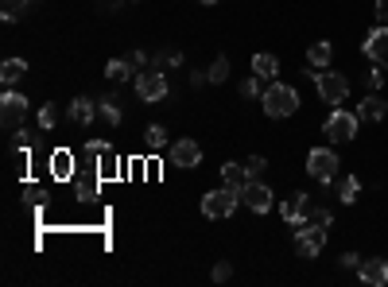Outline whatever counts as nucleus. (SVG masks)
Listing matches in <instances>:
<instances>
[{"label": "nucleus", "mask_w": 388, "mask_h": 287, "mask_svg": "<svg viewBox=\"0 0 388 287\" xmlns=\"http://www.w3.org/2000/svg\"><path fill=\"white\" fill-rule=\"evenodd\" d=\"M260 101H264V113H268L272 120H284L299 109V94H295L292 86H284V81H268Z\"/></svg>", "instance_id": "f257e3e1"}, {"label": "nucleus", "mask_w": 388, "mask_h": 287, "mask_svg": "<svg viewBox=\"0 0 388 287\" xmlns=\"http://www.w3.org/2000/svg\"><path fill=\"white\" fill-rule=\"evenodd\" d=\"M315 89L318 97H323L326 105H342L345 97H350V81H345V74H334V70H315Z\"/></svg>", "instance_id": "f03ea898"}, {"label": "nucleus", "mask_w": 388, "mask_h": 287, "mask_svg": "<svg viewBox=\"0 0 388 287\" xmlns=\"http://www.w3.org/2000/svg\"><path fill=\"white\" fill-rule=\"evenodd\" d=\"M23 117H28V97L16 94V89H8L4 97H0V125H4V133H20L23 128Z\"/></svg>", "instance_id": "7ed1b4c3"}, {"label": "nucleus", "mask_w": 388, "mask_h": 287, "mask_svg": "<svg viewBox=\"0 0 388 287\" xmlns=\"http://www.w3.org/2000/svg\"><path fill=\"white\" fill-rule=\"evenodd\" d=\"M338 155H334V147H311L307 152V171L318 179V183H334L338 179Z\"/></svg>", "instance_id": "20e7f679"}, {"label": "nucleus", "mask_w": 388, "mask_h": 287, "mask_svg": "<svg viewBox=\"0 0 388 287\" xmlns=\"http://www.w3.org/2000/svg\"><path fill=\"white\" fill-rule=\"evenodd\" d=\"M136 94H140V101H163L167 97V78H163V70H155V67H144V70H136Z\"/></svg>", "instance_id": "39448f33"}, {"label": "nucleus", "mask_w": 388, "mask_h": 287, "mask_svg": "<svg viewBox=\"0 0 388 287\" xmlns=\"http://www.w3.org/2000/svg\"><path fill=\"white\" fill-rule=\"evenodd\" d=\"M357 125H361V117L357 113H345V109H334L326 117V125H323V133L330 136V140H353V136H357Z\"/></svg>", "instance_id": "423d86ee"}, {"label": "nucleus", "mask_w": 388, "mask_h": 287, "mask_svg": "<svg viewBox=\"0 0 388 287\" xmlns=\"http://www.w3.org/2000/svg\"><path fill=\"white\" fill-rule=\"evenodd\" d=\"M237 198H241V191H233V186H221V191H210L202 198V214L206 218H229L237 210Z\"/></svg>", "instance_id": "0eeeda50"}, {"label": "nucleus", "mask_w": 388, "mask_h": 287, "mask_svg": "<svg viewBox=\"0 0 388 287\" xmlns=\"http://www.w3.org/2000/svg\"><path fill=\"white\" fill-rule=\"evenodd\" d=\"M241 202L253 214H268L272 210V186H264L260 179H249V183L241 186Z\"/></svg>", "instance_id": "6e6552de"}, {"label": "nucleus", "mask_w": 388, "mask_h": 287, "mask_svg": "<svg viewBox=\"0 0 388 287\" xmlns=\"http://www.w3.org/2000/svg\"><path fill=\"white\" fill-rule=\"evenodd\" d=\"M323 241H326V229L299 225V233H295V252H299L303 260H315L318 252H323Z\"/></svg>", "instance_id": "1a4fd4ad"}, {"label": "nucleus", "mask_w": 388, "mask_h": 287, "mask_svg": "<svg viewBox=\"0 0 388 287\" xmlns=\"http://www.w3.org/2000/svg\"><path fill=\"white\" fill-rule=\"evenodd\" d=\"M97 186H101V167H97V163H86V171H74V194H78L82 202H94Z\"/></svg>", "instance_id": "9d476101"}, {"label": "nucleus", "mask_w": 388, "mask_h": 287, "mask_svg": "<svg viewBox=\"0 0 388 287\" xmlns=\"http://www.w3.org/2000/svg\"><path fill=\"white\" fill-rule=\"evenodd\" d=\"M167 159L171 167H198V159H202V147H198V140H175L167 147Z\"/></svg>", "instance_id": "9b49d317"}, {"label": "nucleus", "mask_w": 388, "mask_h": 287, "mask_svg": "<svg viewBox=\"0 0 388 287\" xmlns=\"http://www.w3.org/2000/svg\"><path fill=\"white\" fill-rule=\"evenodd\" d=\"M361 51H365V59H373V62H384L388 59V23H381V28L369 31L365 43H361Z\"/></svg>", "instance_id": "f8f14e48"}, {"label": "nucleus", "mask_w": 388, "mask_h": 287, "mask_svg": "<svg viewBox=\"0 0 388 287\" xmlns=\"http://www.w3.org/2000/svg\"><path fill=\"white\" fill-rule=\"evenodd\" d=\"M307 210H311L307 194H292V198H284V206H279V218H284L287 225L299 229V225H303V218H307Z\"/></svg>", "instance_id": "ddd939ff"}, {"label": "nucleus", "mask_w": 388, "mask_h": 287, "mask_svg": "<svg viewBox=\"0 0 388 287\" xmlns=\"http://www.w3.org/2000/svg\"><path fill=\"white\" fill-rule=\"evenodd\" d=\"M357 276H361L365 283H373V287H384V283H388V260H381V257L361 260V264H357Z\"/></svg>", "instance_id": "4468645a"}, {"label": "nucleus", "mask_w": 388, "mask_h": 287, "mask_svg": "<svg viewBox=\"0 0 388 287\" xmlns=\"http://www.w3.org/2000/svg\"><path fill=\"white\" fill-rule=\"evenodd\" d=\"M97 113H101V109H97V105L89 101V97H74L70 109H66V117H70L74 125H89V120H94Z\"/></svg>", "instance_id": "2eb2a0df"}, {"label": "nucleus", "mask_w": 388, "mask_h": 287, "mask_svg": "<svg viewBox=\"0 0 388 287\" xmlns=\"http://www.w3.org/2000/svg\"><path fill=\"white\" fill-rule=\"evenodd\" d=\"M51 175L59 179V183H66V179H74V152H66V147H59V152H51Z\"/></svg>", "instance_id": "dca6fc26"}, {"label": "nucleus", "mask_w": 388, "mask_h": 287, "mask_svg": "<svg viewBox=\"0 0 388 287\" xmlns=\"http://www.w3.org/2000/svg\"><path fill=\"white\" fill-rule=\"evenodd\" d=\"M384 113H388V101H384L381 94H369L365 101L357 105V117L361 120H384Z\"/></svg>", "instance_id": "f3484780"}, {"label": "nucleus", "mask_w": 388, "mask_h": 287, "mask_svg": "<svg viewBox=\"0 0 388 287\" xmlns=\"http://www.w3.org/2000/svg\"><path fill=\"white\" fill-rule=\"evenodd\" d=\"M330 59H334V47H330L326 39H318V43H311V47H307V62H311L315 70H326V67H330Z\"/></svg>", "instance_id": "a211bd4d"}, {"label": "nucleus", "mask_w": 388, "mask_h": 287, "mask_svg": "<svg viewBox=\"0 0 388 287\" xmlns=\"http://www.w3.org/2000/svg\"><path fill=\"white\" fill-rule=\"evenodd\" d=\"M253 74H257V78H264V81H276L279 59H276V55H257V59H253Z\"/></svg>", "instance_id": "6ab92c4d"}, {"label": "nucleus", "mask_w": 388, "mask_h": 287, "mask_svg": "<svg viewBox=\"0 0 388 287\" xmlns=\"http://www.w3.org/2000/svg\"><path fill=\"white\" fill-rule=\"evenodd\" d=\"M221 183L233 186V191H241V186L249 183V171H245V163H226V167H221Z\"/></svg>", "instance_id": "aec40b11"}, {"label": "nucleus", "mask_w": 388, "mask_h": 287, "mask_svg": "<svg viewBox=\"0 0 388 287\" xmlns=\"http://www.w3.org/2000/svg\"><path fill=\"white\" fill-rule=\"evenodd\" d=\"M23 74H28V62H23V59H8L4 67H0V81H4L8 89H12L16 81L23 78Z\"/></svg>", "instance_id": "412c9836"}, {"label": "nucleus", "mask_w": 388, "mask_h": 287, "mask_svg": "<svg viewBox=\"0 0 388 287\" xmlns=\"http://www.w3.org/2000/svg\"><path fill=\"white\" fill-rule=\"evenodd\" d=\"M105 74H109L113 81H125V78L136 74V67H132V59H109L105 62Z\"/></svg>", "instance_id": "4be33fe9"}, {"label": "nucleus", "mask_w": 388, "mask_h": 287, "mask_svg": "<svg viewBox=\"0 0 388 287\" xmlns=\"http://www.w3.org/2000/svg\"><path fill=\"white\" fill-rule=\"evenodd\" d=\"M144 147H148V152H163V147H167V128H163V125H148Z\"/></svg>", "instance_id": "5701e85b"}, {"label": "nucleus", "mask_w": 388, "mask_h": 287, "mask_svg": "<svg viewBox=\"0 0 388 287\" xmlns=\"http://www.w3.org/2000/svg\"><path fill=\"white\" fill-rule=\"evenodd\" d=\"M357 194H361V183L353 175H342L338 179V198L345 202V206H350V202H357Z\"/></svg>", "instance_id": "b1692460"}, {"label": "nucleus", "mask_w": 388, "mask_h": 287, "mask_svg": "<svg viewBox=\"0 0 388 287\" xmlns=\"http://www.w3.org/2000/svg\"><path fill=\"white\" fill-rule=\"evenodd\" d=\"M97 109H101V117L109 120V125H121V117H125L117 97H101V101H97Z\"/></svg>", "instance_id": "393cba45"}, {"label": "nucleus", "mask_w": 388, "mask_h": 287, "mask_svg": "<svg viewBox=\"0 0 388 287\" xmlns=\"http://www.w3.org/2000/svg\"><path fill=\"white\" fill-rule=\"evenodd\" d=\"M28 4H31V0H0V16L12 23V20H20V16L28 12Z\"/></svg>", "instance_id": "a878e982"}, {"label": "nucleus", "mask_w": 388, "mask_h": 287, "mask_svg": "<svg viewBox=\"0 0 388 287\" xmlns=\"http://www.w3.org/2000/svg\"><path fill=\"white\" fill-rule=\"evenodd\" d=\"M330 221H334V218H330V210H326V206H311V210H307V218H303V225L330 229Z\"/></svg>", "instance_id": "bb28decb"}, {"label": "nucleus", "mask_w": 388, "mask_h": 287, "mask_svg": "<svg viewBox=\"0 0 388 287\" xmlns=\"http://www.w3.org/2000/svg\"><path fill=\"white\" fill-rule=\"evenodd\" d=\"M12 175L16 179H28V147L20 152V144H12Z\"/></svg>", "instance_id": "cd10ccee"}, {"label": "nucleus", "mask_w": 388, "mask_h": 287, "mask_svg": "<svg viewBox=\"0 0 388 287\" xmlns=\"http://www.w3.org/2000/svg\"><path fill=\"white\" fill-rule=\"evenodd\" d=\"M179 62H183V55H179V51H160V55L152 59V67H155V70H175Z\"/></svg>", "instance_id": "c85d7f7f"}, {"label": "nucleus", "mask_w": 388, "mask_h": 287, "mask_svg": "<svg viewBox=\"0 0 388 287\" xmlns=\"http://www.w3.org/2000/svg\"><path fill=\"white\" fill-rule=\"evenodd\" d=\"M206 74H210L214 86H218V81H226L229 78V59H226V55H218V59H214V67L206 70Z\"/></svg>", "instance_id": "c756f323"}, {"label": "nucleus", "mask_w": 388, "mask_h": 287, "mask_svg": "<svg viewBox=\"0 0 388 287\" xmlns=\"http://www.w3.org/2000/svg\"><path fill=\"white\" fill-rule=\"evenodd\" d=\"M365 81H369V89H373V94H377V89L384 86V62H373V70L365 74Z\"/></svg>", "instance_id": "7c9ffc66"}, {"label": "nucleus", "mask_w": 388, "mask_h": 287, "mask_svg": "<svg viewBox=\"0 0 388 287\" xmlns=\"http://www.w3.org/2000/svg\"><path fill=\"white\" fill-rule=\"evenodd\" d=\"M245 171H249V179H260L264 171H268V163H264V155H249V159H245Z\"/></svg>", "instance_id": "2f4dec72"}, {"label": "nucleus", "mask_w": 388, "mask_h": 287, "mask_svg": "<svg viewBox=\"0 0 388 287\" xmlns=\"http://www.w3.org/2000/svg\"><path fill=\"white\" fill-rule=\"evenodd\" d=\"M260 81H264V78H257V74H253V78H245V81H241V97H264Z\"/></svg>", "instance_id": "473e14b6"}, {"label": "nucleus", "mask_w": 388, "mask_h": 287, "mask_svg": "<svg viewBox=\"0 0 388 287\" xmlns=\"http://www.w3.org/2000/svg\"><path fill=\"white\" fill-rule=\"evenodd\" d=\"M39 125L55 128V125H59V109H55V105H43V109H39Z\"/></svg>", "instance_id": "72a5a7b5"}, {"label": "nucleus", "mask_w": 388, "mask_h": 287, "mask_svg": "<svg viewBox=\"0 0 388 287\" xmlns=\"http://www.w3.org/2000/svg\"><path fill=\"white\" fill-rule=\"evenodd\" d=\"M229 276H233V264H226V260H218V264H214V283H226Z\"/></svg>", "instance_id": "f704fd0d"}, {"label": "nucleus", "mask_w": 388, "mask_h": 287, "mask_svg": "<svg viewBox=\"0 0 388 287\" xmlns=\"http://www.w3.org/2000/svg\"><path fill=\"white\" fill-rule=\"evenodd\" d=\"M23 194H28V202H39V198H43V191H39L35 183H23Z\"/></svg>", "instance_id": "c9c22d12"}, {"label": "nucleus", "mask_w": 388, "mask_h": 287, "mask_svg": "<svg viewBox=\"0 0 388 287\" xmlns=\"http://www.w3.org/2000/svg\"><path fill=\"white\" fill-rule=\"evenodd\" d=\"M357 264H361L357 252H342V268H357Z\"/></svg>", "instance_id": "e433bc0d"}, {"label": "nucleus", "mask_w": 388, "mask_h": 287, "mask_svg": "<svg viewBox=\"0 0 388 287\" xmlns=\"http://www.w3.org/2000/svg\"><path fill=\"white\" fill-rule=\"evenodd\" d=\"M132 67L144 70V67H148V55H144V51H132Z\"/></svg>", "instance_id": "4c0bfd02"}, {"label": "nucleus", "mask_w": 388, "mask_h": 287, "mask_svg": "<svg viewBox=\"0 0 388 287\" xmlns=\"http://www.w3.org/2000/svg\"><path fill=\"white\" fill-rule=\"evenodd\" d=\"M377 20L388 23V0H377Z\"/></svg>", "instance_id": "58836bf2"}, {"label": "nucleus", "mask_w": 388, "mask_h": 287, "mask_svg": "<svg viewBox=\"0 0 388 287\" xmlns=\"http://www.w3.org/2000/svg\"><path fill=\"white\" fill-rule=\"evenodd\" d=\"M121 4H125V0H101V8H105V12H117Z\"/></svg>", "instance_id": "ea45409f"}, {"label": "nucleus", "mask_w": 388, "mask_h": 287, "mask_svg": "<svg viewBox=\"0 0 388 287\" xmlns=\"http://www.w3.org/2000/svg\"><path fill=\"white\" fill-rule=\"evenodd\" d=\"M198 4H218V0H198Z\"/></svg>", "instance_id": "a19ab883"}]
</instances>
